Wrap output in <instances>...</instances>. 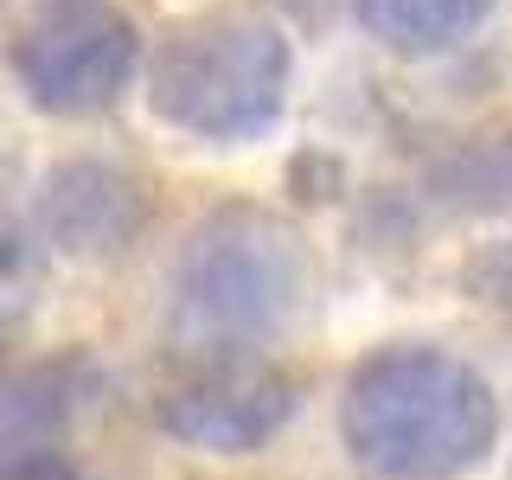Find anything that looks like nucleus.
<instances>
[{
	"instance_id": "1",
	"label": "nucleus",
	"mask_w": 512,
	"mask_h": 480,
	"mask_svg": "<svg viewBox=\"0 0 512 480\" xmlns=\"http://www.w3.org/2000/svg\"><path fill=\"white\" fill-rule=\"evenodd\" d=\"M487 436H493L487 391L442 359H423V352L416 359L410 352L378 359L352 384L346 442L372 474H397V480L455 474L487 448Z\"/></svg>"
},
{
	"instance_id": "2",
	"label": "nucleus",
	"mask_w": 512,
	"mask_h": 480,
	"mask_svg": "<svg viewBox=\"0 0 512 480\" xmlns=\"http://www.w3.org/2000/svg\"><path fill=\"white\" fill-rule=\"evenodd\" d=\"M276 423V410H263V404H231V397H192L186 410H173V429L192 442H205V448H244L256 442L263 429Z\"/></svg>"
},
{
	"instance_id": "3",
	"label": "nucleus",
	"mask_w": 512,
	"mask_h": 480,
	"mask_svg": "<svg viewBox=\"0 0 512 480\" xmlns=\"http://www.w3.org/2000/svg\"><path fill=\"white\" fill-rule=\"evenodd\" d=\"M13 480H71V468H58V461H26V468H13Z\"/></svg>"
}]
</instances>
